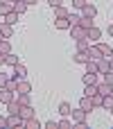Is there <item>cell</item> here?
Segmentation results:
<instances>
[{
	"label": "cell",
	"mask_w": 113,
	"mask_h": 129,
	"mask_svg": "<svg viewBox=\"0 0 113 129\" xmlns=\"http://www.w3.org/2000/svg\"><path fill=\"white\" fill-rule=\"evenodd\" d=\"M82 16H84V18H95V16H97V7L88 0V2L84 5V9H82Z\"/></svg>",
	"instance_id": "6da1fadb"
},
{
	"label": "cell",
	"mask_w": 113,
	"mask_h": 129,
	"mask_svg": "<svg viewBox=\"0 0 113 129\" xmlns=\"http://www.w3.org/2000/svg\"><path fill=\"white\" fill-rule=\"evenodd\" d=\"M70 116H72V122H86V118H88V111H84V109H75V111H70Z\"/></svg>",
	"instance_id": "7a4b0ae2"
},
{
	"label": "cell",
	"mask_w": 113,
	"mask_h": 129,
	"mask_svg": "<svg viewBox=\"0 0 113 129\" xmlns=\"http://www.w3.org/2000/svg\"><path fill=\"white\" fill-rule=\"evenodd\" d=\"M86 54H88V59H91V61H100V59H102V52H100L97 43H95V45H88Z\"/></svg>",
	"instance_id": "3957f363"
},
{
	"label": "cell",
	"mask_w": 113,
	"mask_h": 129,
	"mask_svg": "<svg viewBox=\"0 0 113 129\" xmlns=\"http://www.w3.org/2000/svg\"><path fill=\"white\" fill-rule=\"evenodd\" d=\"M25 125V120L18 116V113H9V118H7V127H23Z\"/></svg>",
	"instance_id": "277c9868"
},
{
	"label": "cell",
	"mask_w": 113,
	"mask_h": 129,
	"mask_svg": "<svg viewBox=\"0 0 113 129\" xmlns=\"http://www.w3.org/2000/svg\"><path fill=\"white\" fill-rule=\"evenodd\" d=\"M11 77H14V79H25V77H27V68H25L23 63H16V66H14V75H11Z\"/></svg>",
	"instance_id": "5b68a950"
},
{
	"label": "cell",
	"mask_w": 113,
	"mask_h": 129,
	"mask_svg": "<svg viewBox=\"0 0 113 129\" xmlns=\"http://www.w3.org/2000/svg\"><path fill=\"white\" fill-rule=\"evenodd\" d=\"M11 100H16V93H11V91H7V88L0 86V102L2 104H9Z\"/></svg>",
	"instance_id": "8992f818"
},
{
	"label": "cell",
	"mask_w": 113,
	"mask_h": 129,
	"mask_svg": "<svg viewBox=\"0 0 113 129\" xmlns=\"http://www.w3.org/2000/svg\"><path fill=\"white\" fill-rule=\"evenodd\" d=\"M86 39H88V41H97V39H102V29L93 25L91 29H86Z\"/></svg>",
	"instance_id": "52a82bcc"
},
{
	"label": "cell",
	"mask_w": 113,
	"mask_h": 129,
	"mask_svg": "<svg viewBox=\"0 0 113 129\" xmlns=\"http://www.w3.org/2000/svg\"><path fill=\"white\" fill-rule=\"evenodd\" d=\"M0 34H2L5 39H11V34H14V25H9V23L0 20Z\"/></svg>",
	"instance_id": "ba28073f"
},
{
	"label": "cell",
	"mask_w": 113,
	"mask_h": 129,
	"mask_svg": "<svg viewBox=\"0 0 113 129\" xmlns=\"http://www.w3.org/2000/svg\"><path fill=\"white\" fill-rule=\"evenodd\" d=\"M97 93H100L102 98L113 95V86H111V84H106V82H102V84H97Z\"/></svg>",
	"instance_id": "9c48e42d"
},
{
	"label": "cell",
	"mask_w": 113,
	"mask_h": 129,
	"mask_svg": "<svg viewBox=\"0 0 113 129\" xmlns=\"http://www.w3.org/2000/svg\"><path fill=\"white\" fill-rule=\"evenodd\" d=\"M109 70H111V63H109V59L102 57V59L97 61V73H100V75H106Z\"/></svg>",
	"instance_id": "30bf717a"
},
{
	"label": "cell",
	"mask_w": 113,
	"mask_h": 129,
	"mask_svg": "<svg viewBox=\"0 0 113 129\" xmlns=\"http://www.w3.org/2000/svg\"><path fill=\"white\" fill-rule=\"evenodd\" d=\"M79 109H84V111H88V113H91V111H93V109H95V107H93V102H91V98H88V95H82V100H79Z\"/></svg>",
	"instance_id": "8fae6325"
},
{
	"label": "cell",
	"mask_w": 113,
	"mask_h": 129,
	"mask_svg": "<svg viewBox=\"0 0 113 129\" xmlns=\"http://www.w3.org/2000/svg\"><path fill=\"white\" fill-rule=\"evenodd\" d=\"M18 116H20L23 120H27V118H32V116H36V113H34V109H32V104H25V107H20V111H18Z\"/></svg>",
	"instance_id": "7c38bea8"
},
{
	"label": "cell",
	"mask_w": 113,
	"mask_h": 129,
	"mask_svg": "<svg viewBox=\"0 0 113 129\" xmlns=\"http://www.w3.org/2000/svg\"><path fill=\"white\" fill-rule=\"evenodd\" d=\"M97 48H100V52H102L104 59H111L113 57V48L109 45V43H97Z\"/></svg>",
	"instance_id": "4fadbf2b"
},
{
	"label": "cell",
	"mask_w": 113,
	"mask_h": 129,
	"mask_svg": "<svg viewBox=\"0 0 113 129\" xmlns=\"http://www.w3.org/2000/svg\"><path fill=\"white\" fill-rule=\"evenodd\" d=\"M84 36H86V29L84 27H79V25L77 27H70V39L77 41V39H84Z\"/></svg>",
	"instance_id": "5bb4252c"
},
{
	"label": "cell",
	"mask_w": 113,
	"mask_h": 129,
	"mask_svg": "<svg viewBox=\"0 0 113 129\" xmlns=\"http://www.w3.org/2000/svg\"><path fill=\"white\" fill-rule=\"evenodd\" d=\"M16 93H32V84H29L27 79H18V88H16Z\"/></svg>",
	"instance_id": "9a60e30c"
},
{
	"label": "cell",
	"mask_w": 113,
	"mask_h": 129,
	"mask_svg": "<svg viewBox=\"0 0 113 129\" xmlns=\"http://www.w3.org/2000/svg\"><path fill=\"white\" fill-rule=\"evenodd\" d=\"M68 7H63V5H59V7H54V18H68Z\"/></svg>",
	"instance_id": "2e32d148"
},
{
	"label": "cell",
	"mask_w": 113,
	"mask_h": 129,
	"mask_svg": "<svg viewBox=\"0 0 113 129\" xmlns=\"http://www.w3.org/2000/svg\"><path fill=\"white\" fill-rule=\"evenodd\" d=\"M2 20H5V23H9V25H16V23H18V14L11 9L9 14H5V16H2Z\"/></svg>",
	"instance_id": "e0dca14e"
},
{
	"label": "cell",
	"mask_w": 113,
	"mask_h": 129,
	"mask_svg": "<svg viewBox=\"0 0 113 129\" xmlns=\"http://www.w3.org/2000/svg\"><path fill=\"white\" fill-rule=\"evenodd\" d=\"M23 127H27V129H41V122L36 120V116H32V118H27L25 120V125Z\"/></svg>",
	"instance_id": "ac0fdd59"
},
{
	"label": "cell",
	"mask_w": 113,
	"mask_h": 129,
	"mask_svg": "<svg viewBox=\"0 0 113 129\" xmlns=\"http://www.w3.org/2000/svg\"><path fill=\"white\" fill-rule=\"evenodd\" d=\"M54 27L57 29H70V23H68V18H54Z\"/></svg>",
	"instance_id": "d6986e66"
},
{
	"label": "cell",
	"mask_w": 113,
	"mask_h": 129,
	"mask_svg": "<svg viewBox=\"0 0 113 129\" xmlns=\"http://www.w3.org/2000/svg\"><path fill=\"white\" fill-rule=\"evenodd\" d=\"M14 11H16L18 16H23V14L27 11V5H25L23 0H18V2H14Z\"/></svg>",
	"instance_id": "ffe728a7"
},
{
	"label": "cell",
	"mask_w": 113,
	"mask_h": 129,
	"mask_svg": "<svg viewBox=\"0 0 113 129\" xmlns=\"http://www.w3.org/2000/svg\"><path fill=\"white\" fill-rule=\"evenodd\" d=\"M88 45H91V41H88L86 36H84V39H77V50H79V52H86Z\"/></svg>",
	"instance_id": "44dd1931"
},
{
	"label": "cell",
	"mask_w": 113,
	"mask_h": 129,
	"mask_svg": "<svg viewBox=\"0 0 113 129\" xmlns=\"http://www.w3.org/2000/svg\"><path fill=\"white\" fill-rule=\"evenodd\" d=\"M84 66H86V73H91V75H100V73H97V61H91V59H88Z\"/></svg>",
	"instance_id": "7402d4cb"
},
{
	"label": "cell",
	"mask_w": 113,
	"mask_h": 129,
	"mask_svg": "<svg viewBox=\"0 0 113 129\" xmlns=\"http://www.w3.org/2000/svg\"><path fill=\"white\" fill-rule=\"evenodd\" d=\"M16 102H18L20 107L29 104V93H16Z\"/></svg>",
	"instance_id": "603a6c76"
},
{
	"label": "cell",
	"mask_w": 113,
	"mask_h": 129,
	"mask_svg": "<svg viewBox=\"0 0 113 129\" xmlns=\"http://www.w3.org/2000/svg\"><path fill=\"white\" fill-rule=\"evenodd\" d=\"M70 111H72V107L68 104V102H61L59 104V116L63 118V116H70Z\"/></svg>",
	"instance_id": "cb8c5ba5"
},
{
	"label": "cell",
	"mask_w": 113,
	"mask_h": 129,
	"mask_svg": "<svg viewBox=\"0 0 113 129\" xmlns=\"http://www.w3.org/2000/svg\"><path fill=\"white\" fill-rule=\"evenodd\" d=\"M11 52V43H9V39H2L0 41V54H9Z\"/></svg>",
	"instance_id": "d4e9b609"
},
{
	"label": "cell",
	"mask_w": 113,
	"mask_h": 129,
	"mask_svg": "<svg viewBox=\"0 0 113 129\" xmlns=\"http://www.w3.org/2000/svg\"><path fill=\"white\" fill-rule=\"evenodd\" d=\"M72 59H75V63H86V61H88V54H86V52H79V50H77Z\"/></svg>",
	"instance_id": "484cf974"
},
{
	"label": "cell",
	"mask_w": 113,
	"mask_h": 129,
	"mask_svg": "<svg viewBox=\"0 0 113 129\" xmlns=\"http://www.w3.org/2000/svg\"><path fill=\"white\" fill-rule=\"evenodd\" d=\"M2 88H7V91H11V93H16V88H18V79H7V84L2 86Z\"/></svg>",
	"instance_id": "4316f807"
},
{
	"label": "cell",
	"mask_w": 113,
	"mask_h": 129,
	"mask_svg": "<svg viewBox=\"0 0 113 129\" xmlns=\"http://www.w3.org/2000/svg\"><path fill=\"white\" fill-rule=\"evenodd\" d=\"M5 63H7V66H16V63H18V57H16L14 52H9V54H5Z\"/></svg>",
	"instance_id": "83f0119b"
},
{
	"label": "cell",
	"mask_w": 113,
	"mask_h": 129,
	"mask_svg": "<svg viewBox=\"0 0 113 129\" xmlns=\"http://www.w3.org/2000/svg\"><path fill=\"white\" fill-rule=\"evenodd\" d=\"M95 93H97V84H86V88H84V95L93 98Z\"/></svg>",
	"instance_id": "f1b7e54d"
},
{
	"label": "cell",
	"mask_w": 113,
	"mask_h": 129,
	"mask_svg": "<svg viewBox=\"0 0 113 129\" xmlns=\"http://www.w3.org/2000/svg\"><path fill=\"white\" fill-rule=\"evenodd\" d=\"M20 111V104L16 102V100H11L9 104H7V113H18Z\"/></svg>",
	"instance_id": "f546056e"
},
{
	"label": "cell",
	"mask_w": 113,
	"mask_h": 129,
	"mask_svg": "<svg viewBox=\"0 0 113 129\" xmlns=\"http://www.w3.org/2000/svg\"><path fill=\"white\" fill-rule=\"evenodd\" d=\"M79 20H82V16H77V14H68V23H70V27H77Z\"/></svg>",
	"instance_id": "4dcf8cb0"
},
{
	"label": "cell",
	"mask_w": 113,
	"mask_h": 129,
	"mask_svg": "<svg viewBox=\"0 0 113 129\" xmlns=\"http://www.w3.org/2000/svg\"><path fill=\"white\" fill-rule=\"evenodd\" d=\"M59 129H72V120H68V116H63V120H59Z\"/></svg>",
	"instance_id": "1f68e13d"
},
{
	"label": "cell",
	"mask_w": 113,
	"mask_h": 129,
	"mask_svg": "<svg viewBox=\"0 0 113 129\" xmlns=\"http://www.w3.org/2000/svg\"><path fill=\"white\" fill-rule=\"evenodd\" d=\"M79 27H84V29H91V27H93V18H84V16H82V20H79Z\"/></svg>",
	"instance_id": "d6a6232c"
},
{
	"label": "cell",
	"mask_w": 113,
	"mask_h": 129,
	"mask_svg": "<svg viewBox=\"0 0 113 129\" xmlns=\"http://www.w3.org/2000/svg\"><path fill=\"white\" fill-rule=\"evenodd\" d=\"M102 100H104V98H102L100 93H95V95L91 98V102H93V107H95V109H100V107H102Z\"/></svg>",
	"instance_id": "836d02e7"
},
{
	"label": "cell",
	"mask_w": 113,
	"mask_h": 129,
	"mask_svg": "<svg viewBox=\"0 0 113 129\" xmlns=\"http://www.w3.org/2000/svg\"><path fill=\"white\" fill-rule=\"evenodd\" d=\"M11 9H14V5H11V2H5V5H0V18H2L5 14H9Z\"/></svg>",
	"instance_id": "e575fe53"
},
{
	"label": "cell",
	"mask_w": 113,
	"mask_h": 129,
	"mask_svg": "<svg viewBox=\"0 0 113 129\" xmlns=\"http://www.w3.org/2000/svg\"><path fill=\"white\" fill-rule=\"evenodd\" d=\"M84 84H97V75L86 73V75H84Z\"/></svg>",
	"instance_id": "d590c367"
},
{
	"label": "cell",
	"mask_w": 113,
	"mask_h": 129,
	"mask_svg": "<svg viewBox=\"0 0 113 129\" xmlns=\"http://www.w3.org/2000/svg\"><path fill=\"white\" fill-rule=\"evenodd\" d=\"M102 107H104V109H106V111H109V109H111V107H113V95H106V98H104V100H102Z\"/></svg>",
	"instance_id": "8d00e7d4"
},
{
	"label": "cell",
	"mask_w": 113,
	"mask_h": 129,
	"mask_svg": "<svg viewBox=\"0 0 113 129\" xmlns=\"http://www.w3.org/2000/svg\"><path fill=\"white\" fill-rule=\"evenodd\" d=\"M86 2H88V0H72V7H75V9H84Z\"/></svg>",
	"instance_id": "74e56055"
},
{
	"label": "cell",
	"mask_w": 113,
	"mask_h": 129,
	"mask_svg": "<svg viewBox=\"0 0 113 129\" xmlns=\"http://www.w3.org/2000/svg\"><path fill=\"white\" fill-rule=\"evenodd\" d=\"M7 79H11V75H7V73H0V86H5V84H7Z\"/></svg>",
	"instance_id": "f35d334b"
},
{
	"label": "cell",
	"mask_w": 113,
	"mask_h": 129,
	"mask_svg": "<svg viewBox=\"0 0 113 129\" xmlns=\"http://www.w3.org/2000/svg\"><path fill=\"white\" fill-rule=\"evenodd\" d=\"M45 129H59V122H54V120H48V122H45Z\"/></svg>",
	"instance_id": "ab89813d"
},
{
	"label": "cell",
	"mask_w": 113,
	"mask_h": 129,
	"mask_svg": "<svg viewBox=\"0 0 113 129\" xmlns=\"http://www.w3.org/2000/svg\"><path fill=\"white\" fill-rule=\"evenodd\" d=\"M104 82H106V84H111V86H113V70H109V73L104 75Z\"/></svg>",
	"instance_id": "60d3db41"
},
{
	"label": "cell",
	"mask_w": 113,
	"mask_h": 129,
	"mask_svg": "<svg viewBox=\"0 0 113 129\" xmlns=\"http://www.w3.org/2000/svg\"><path fill=\"white\" fill-rule=\"evenodd\" d=\"M48 2H50V7H52V9H54V7H59V5H61V0H48Z\"/></svg>",
	"instance_id": "b9f144b4"
},
{
	"label": "cell",
	"mask_w": 113,
	"mask_h": 129,
	"mask_svg": "<svg viewBox=\"0 0 113 129\" xmlns=\"http://www.w3.org/2000/svg\"><path fill=\"white\" fill-rule=\"evenodd\" d=\"M7 127V118H2V116H0V129H5Z\"/></svg>",
	"instance_id": "7bdbcfd3"
},
{
	"label": "cell",
	"mask_w": 113,
	"mask_h": 129,
	"mask_svg": "<svg viewBox=\"0 0 113 129\" xmlns=\"http://www.w3.org/2000/svg\"><path fill=\"white\" fill-rule=\"evenodd\" d=\"M23 2H25V5H27V7H29V5H36V2H39V0H23Z\"/></svg>",
	"instance_id": "ee69618b"
},
{
	"label": "cell",
	"mask_w": 113,
	"mask_h": 129,
	"mask_svg": "<svg viewBox=\"0 0 113 129\" xmlns=\"http://www.w3.org/2000/svg\"><path fill=\"white\" fill-rule=\"evenodd\" d=\"M109 36H113V23L109 25Z\"/></svg>",
	"instance_id": "f6af8a7d"
},
{
	"label": "cell",
	"mask_w": 113,
	"mask_h": 129,
	"mask_svg": "<svg viewBox=\"0 0 113 129\" xmlns=\"http://www.w3.org/2000/svg\"><path fill=\"white\" fill-rule=\"evenodd\" d=\"M2 63H5V54H0V66H2Z\"/></svg>",
	"instance_id": "bcb514c9"
},
{
	"label": "cell",
	"mask_w": 113,
	"mask_h": 129,
	"mask_svg": "<svg viewBox=\"0 0 113 129\" xmlns=\"http://www.w3.org/2000/svg\"><path fill=\"white\" fill-rule=\"evenodd\" d=\"M109 63H111V70H113V57H111V59H109Z\"/></svg>",
	"instance_id": "7dc6e473"
},
{
	"label": "cell",
	"mask_w": 113,
	"mask_h": 129,
	"mask_svg": "<svg viewBox=\"0 0 113 129\" xmlns=\"http://www.w3.org/2000/svg\"><path fill=\"white\" fill-rule=\"evenodd\" d=\"M5 2H9V0H0V5H5Z\"/></svg>",
	"instance_id": "c3c4849f"
},
{
	"label": "cell",
	"mask_w": 113,
	"mask_h": 129,
	"mask_svg": "<svg viewBox=\"0 0 113 129\" xmlns=\"http://www.w3.org/2000/svg\"><path fill=\"white\" fill-rule=\"evenodd\" d=\"M9 2H11V5H14V2H18V0H9Z\"/></svg>",
	"instance_id": "681fc988"
},
{
	"label": "cell",
	"mask_w": 113,
	"mask_h": 129,
	"mask_svg": "<svg viewBox=\"0 0 113 129\" xmlns=\"http://www.w3.org/2000/svg\"><path fill=\"white\" fill-rule=\"evenodd\" d=\"M2 39H5V36H2V34H0V41H2Z\"/></svg>",
	"instance_id": "f907efd6"
},
{
	"label": "cell",
	"mask_w": 113,
	"mask_h": 129,
	"mask_svg": "<svg viewBox=\"0 0 113 129\" xmlns=\"http://www.w3.org/2000/svg\"><path fill=\"white\" fill-rule=\"evenodd\" d=\"M109 111H111V113H113V107H111V109H109Z\"/></svg>",
	"instance_id": "816d5d0a"
}]
</instances>
